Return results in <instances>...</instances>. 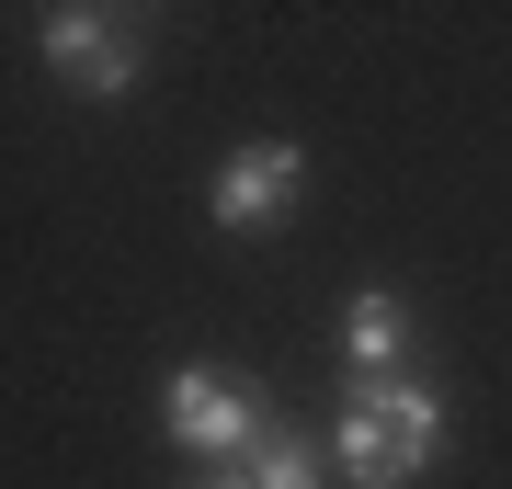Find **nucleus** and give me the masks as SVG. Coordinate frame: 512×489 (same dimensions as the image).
<instances>
[{"label": "nucleus", "instance_id": "5", "mask_svg": "<svg viewBox=\"0 0 512 489\" xmlns=\"http://www.w3.org/2000/svg\"><path fill=\"white\" fill-rule=\"evenodd\" d=\"M342 353L365 364V376H387V364L410 353V308H399V296H387V285H365V296H353V308H342Z\"/></svg>", "mask_w": 512, "mask_h": 489}, {"label": "nucleus", "instance_id": "1", "mask_svg": "<svg viewBox=\"0 0 512 489\" xmlns=\"http://www.w3.org/2000/svg\"><path fill=\"white\" fill-rule=\"evenodd\" d=\"M330 455H342L353 489H399L444 455V399L433 387H399V376H365L353 387V410L330 421Z\"/></svg>", "mask_w": 512, "mask_h": 489}, {"label": "nucleus", "instance_id": "7", "mask_svg": "<svg viewBox=\"0 0 512 489\" xmlns=\"http://www.w3.org/2000/svg\"><path fill=\"white\" fill-rule=\"evenodd\" d=\"M194 489H251V478H194Z\"/></svg>", "mask_w": 512, "mask_h": 489}, {"label": "nucleus", "instance_id": "4", "mask_svg": "<svg viewBox=\"0 0 512 489\" xmlns=\"http://www.w3.org/2000/svg\"><path fill=\"white\" fill-rule=\"evenodd\" d=\"M296 182H308V148L262 137V148H239V160L205 182V217H217V228H274L285 205H296Z\"/></svg>", "mask_w": 512, "mask_h": 489}, {"label": "nucleus", "instance_id": "6", "mask_svg": "<svg viewBox=\"0 0 512 489\" xmlns=\"http://www.w3.org/2000/svg\"><path fill=\"white\" fill-rule=\"evenodd\" d=\"M251 489H319V444L308 433H262L251 444Z\"/></svg>", "mask_w": 512, "mask_h": 489}, {"label": "nucleus", "instance_id": "3", "mask_svg": "<svg viewBox=\"0 0 512 489\" xmlns=\"http://www.w3.org/2000/svg\"><path fill=\"white\" fill-rule=\"evenodd\" d=\"M160 421H171V444H194V455H251L262 444V399L228 387L217 364H183L171 399H160Z\"/></svg>", "mask_w": 512, "mask_h": 489}, {"label": "nucleus", "instance_id": "2", "mask_svg": "<svg viewBox=\"0 0 512 489\" xmlns=\"http://www.w3.org/2000/svg\"><path fill=\"white\" fill-rule=\"evenodd\" d=\"M46 69L80 91V103H114V91L137 80V23L126 12H46Z\"/></svg>", "mask_w": 512, "mask_h": 489}]
</instances>
